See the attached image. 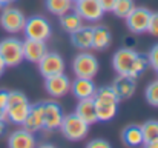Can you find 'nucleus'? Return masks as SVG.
Segmentation results:
<instances>
[{
  "label": "nucleus",
  "instance_id": "37",
  "mask_svg": "<svg viewBox=\"0 0 158 148\" xmlns=\"http://www.w3.org/2000/svg\"><path fill=\"white\" fill-rule=\"evenodd\" d=\"M0 120H6V110L0 106Z\"/></svg>",
  "mask_w": 158,
  "mask_h": 148
},
{
  "label": "nucleus",
  "instance_id": "15",
  "mask_svg": "<svg viewBox=\"0 0 158 148\" xmlns=\"http://www.w3.org/2000/svg\"><path fill=\"white\" fill-rule=\"evenodd\" d=\"M112 90L115 91L117 97L120 100L131 99L135 94V90H137V79L131 77L127 74H118V77L112 83Z\"/></svg>",
  "mask_w": 158,
  "mask_h": 148
},
{
  "label": "nucleus",
  "instance_id": "16",
  "mask_svg": "<svg viewBox=\"0 0 158 148\" xmlns=\"http://www.w3.org/2000/svg\"><path fill=\"white\" fill-rule=\"evenodd\" d=\"M22 127L31 133H37V131L43 130V102L31 103L29 111H28Z\"/></svg>",
  "mask_w": 158,
  "mask_h": 148
},
{
  "label": "nucleus",
  "instance_id": "26",
  "mask_svg": "<svg viewBox=\"0 0 158 148\" xmlns=\"http://www.w3.org/2000/svg\"><path fill=\"white\" fill-rule=\"evenodd\" d=\"M149 66V62H148V56H141V54H138L137 57H135V60H134V63L131 65V70H129V73H127V76H131V77H138L141 73H144L146 71V68Z\"/></svg>",
  "mask_w": 158,
  "mask_h": 148
},
{
  "label": "nucleus",
  "instance_id": "8",
  "mask_svg": "<svg viewBox=\"0 0 158 148\" xmlns=\"http://www.w3.org/2000/svg\"><path fill=\"white\" fill-rule=\"evenodd\" d=\"M151 9L146 6H135L127 16H126V25L127 29L134 34H143L148 31L149 19H151Z\"/></svg>",
  "mask_w": 158,
  "mask_h": 148
},
{
  "label": "nucleus",
  "instance_id": "7",
  "mask_svg": "<svg viewBox=\"0 0 158 148\" xmlns=\"http://www.w3.org/2000/svg\"><path fill=\"white\" fill-rule=\"evenodd\" d=\"M25 22H26L25 14L19 8H14L11 5L5 6L0 14V26L6 33H11V34H17V33L23 31Z\"/></svg>",
  "mask_w": 158,
  "mask_h": 148
},
{
  "label": "nucleus",
  "instance_id": "1",
  "mask_svg": "<svg viewBox=\"0 0 158 148\" xmlns=\"http://www.w3.org/2000/svg\"><path fill=\"white\" fill-rule=\"evenodd\" d=\"M94 103H95L98 122H109L117 114L120 99L117 97L112 87H102L94 94Z\"/></svg>",
  "mask_w": 158,
  "mask_h": 148
},
{
  "label": "nucleus",
  "instance_id": "5",
  "mask_svg": "<svg viewBox=\"0 0 158 148\" xmlns=\"http://www.w3.org/2000/svg\"><path fill=\"white\" fill-rule=\"evenodd\" d=\"M23 33H25V37H28V39L46 42L52 34V28H51V23L45 17L32 16V17L26 19L25 26H23Z\"/></svg>",
  "mask_w": 158,
  "mask_h": 148
},
{
  "label": "nucleus",
  "instance_id": "33",
  "mask_svg": "<svg viewBox=\"0 0 158 148\" xmlns=\"http://www.w3.org/2000/svg\"><path fill=\"white\" fill-rule=\"evenodd\" d=\"M6 103H8V91L0 90V106L6 110Z\"/></svg>",
  "mask_w": 158,
  "mask_h": 148
},
{
  "label": "nucleus",
  "instance_id": "22",
  "mask_svg": "<svg viewBox=\"0 0 158 148\" xmlns=\"http://www.w3.org/2000/svg\"><path fill=\"white\" fill-rule=\"evenodd\" d=\"M123 144L127 147H141L143 145V133L140 125H127L121 131Z\"/></svg>",
  "mask_w": 158,
  "mask_h": 148
},
{
  "label": "nucleus",
  "instance_id": "40",
  "mask_svg": "<svg viewBox=\"0 0 158 148\" xmlns=\"http://www.w3.org/2000/svg\"><path fill=\"white\" fill-rule=\"evenodd\" d=\"M2 74H3V73H2V71H0V77H2Z\"/></svg>",
  "mask_w": 158,
  "mask_h": 148
},
{
  "label": "nucleus",
  "instance_id": "38",
  "mask_svg": "<svg viewBox=\"0 0 158 148\" xmlns=\"http://www.w3.org/2000/svg\"><path fill=\"white\" fill-rule=\"evenodd\" d=\"M5 68H6V65H5V60H3V57L0 56V71L3 73V71H5Z\"/></svg>",
  "mask_w": 158,
  "mask_h": 148
},
{
  "label": "nucleus",
  "instance_id": "24",
  "mask_svg": "<svg viewBox=\"0 0 158 148\" xmlns=\"http://www.w3.org/2000/svg\"><path fill=\"white\" fill-rule=\"evenodd\" d=\"M72 0H45L46 9L54 16H61L72 9Z\"/></svg>",
  "mask_w": 158,
  "mask_h": 148
},
{
  "label": "nucleus",
  "instance_id": "30",
  "mask_svg": "<svg viewBox=\"0 0 158 148\" xmlns=\"http://www.w3.org/2000/svg\"><path fill=\"white\" fill-rule=\"evenodd\" d=\"M148 62H149V65L158 73V43H155V45L151 48L149 54H148Z\"/></svg>",
  "mask_w": 158,
  "mask_h": 148
},
{
  "label": "nucleus",
  "instance_id": "4",
  "mask_svg": "<svg viewBox=\"0 0 158 148\" xmlns=\"http://www.w3.org/2000/svg\"><path fill=\"white\" fill-rule=\"evenodd\" d=\"M98 60L91 52H80L72 60V71L75 77H85V79H94L98 73Z\"/></svg>",
  "mask_w": 158,
  "mask_h": 148
},
{
  "label": "nucleus",
  "instance_id": "32",
  "mask_svg": "<svg viewBox=\"0 0 158 148\" xmlns=\"http://www.w3.org/2000/svg\"><path fill=\"white\" fill-rule=\"evenodd\" d=\"M115 2H117V0H98V3L102 5V8H103L105 12H112Z\"/></svg>",
  "mask_w": 158,
  "mask_h": 148
},
{
  "label": "nucleus",
  "instance_id": "19",
  "mask_svg": "<svg viewBox=\"0 0 158 148\" xmlns=\"http://www.w3.org/2000/svg\"><path fill=\"white\" fill-rule=\"evenodd\" d=\"M71 43L80 51H88L92 48V26L81 25L78 29L71 33Z\"/></svg>",
  "mask_w": 158,
  "mask_h": 148
},
{
  "label": "nucleus",
  "instance_id": "10",
  "mask_svg": "<svg viewBox=\"0 0 158 148\" xmlns=\"http://www.w3.org/2000/svg\"><path fill=\"white\" fill-rule=\"evenodd\" d=\"M37 66H39V71L43 77L64 73V60L58 52H46L37 62Z\"/></svg>",
  "mask_w": 158,
  "mask_h": 148
},
{
  "label": "nucleus",
  "instance_id": "34",
  "mask_svg": "<svg viewBox=\"0 0 158 148\" xmlns=\"http://www.w3.org/2000/svg\"><path fill=\"white\" fill-rule=\"evenodd\" d=\"M144 147H148V148H158V137L152 139V141H149L148 144H144Z\"/></svg>",
  "mask_w": 158,
  "mask_h": 148
},
{
  "label": "nucleus",
  "instance_id": "12",
  "mask_svg": "<svg viewBox=\"0 0 158 148\" xmlns=\"http://www.w3.org/2000/svg\"><path fill=\"white\" fill-rule=\"evenodd\" d=\"M45 88H46L49 96H52L55 99L63 97L71 90V80L64 73L49 76V77H45Z\"/></svg>",
  "mask_w": 158,
  "mask_h": 148
},
{
  "label": "nucleus",
  "instance_id": "9",
  "mask_svg": "<svg viewBox=\"0 0 158 148\" xmlns=\"http://www.w3.org/2000/svg\"><path fill=\"white\" fill-rule=\"evenodd\" d=\"M63 108L60 103L46 100L43 102V130L46 131H54L60 128V123L63 120Z\"/></svg>",
  "mask_w": 158,
  "mask_h": 148
},
{
  "label": "nucleus",
  "instance_id": "27",
  "mask_svg": "<svg viewBox=\"0 0 158 148\" xmlns=\"http://www.w3.org/2000/svg\"><path fill=\"white\" fill-rule=\"evenodd\" d=\"M140 127H141V133H143V145L158 137V120H148Z\"/></svg>",
  "mask_w": 158,
  "mask_h": 148
},
{
  "label": "nucleus",
  "instance_id": "31",
  "mask_svg": "<svg viewBox=\"0 0 158 148\" xmlns=\"http://www.w3.org/2000/svg\"><path fill=\"white\" fill-rule=\"evenodd\" d=\"M88 148H109L110 147V142H107L106 139H94L91 142L86 144Z\"/></svg>",
  "mask_w": 158,
  "mask_h": 148
},
{
  "label": "nucleus",
  "instance_id": "18",
  "mask_svg": "<svg viewBox=\"0 0 158 148\" xmlns=\"http://www.w3.org/2000/svg\"><path fill=\"white\" fill-rule=\"evenodd\" d=\"M8 147L11 148H32L35 147L34 133L28 131L26 128L15 130L8 137Z\"/></svg>",
  "mask_w": 158,
  "mask_h": 148
},
{
  "label": "nucleus",
  "instance_id": "41",
  "mask_svg": "<svg viewBox=\"0 0 158 148\" xmlns=\"http://www.w3.org/2000/svg\"><path fill=\"white\" fill-rule=\"evenodd\" d=\"M72 2H77V0H72Z\"/></svg>",
  "mask_w": 158,
  "mask_h": 148
},
{
  "label": "nucleus",
  "instance_id": "36",
  "mask_svg": "<svg viewBox=\"0 0 158 148\" xmlns=\"http://www.w3.org/2000/svg\"><path fill=\"white\" fill-rule=\"evenodd\" d=\"M5 130H6V120H0V136L5 133Z\"/></svg>",
  "mask_w": 158,
  "mask_h": 148
},
{
  "label": "nucleus",
  "instance_id": "17",
  "mask_svg": "<svg viewBox=\"0 0 158 148\" xmlns=\"http://www.w3.org/2000/svg\"><path fill=\"white\" fill-rule=\"evenodd\" d=\"M75 99H89L94 97L97 87L92 79H85V77H77L74 82H71V90H69Z\"/></svg>",
  "mask_w": 158,
  "mask_h": 148
},
{
  "label": "nucleus",
  "instance_id": "3",
  "mask_svg": "<svg viewBox=\"0 0 158 148\" xmlns=\"http://www.w3.org/2000/svg\"><path fill=\"white\" fill-rule=\"evenodd\" d=\"M58 130L61 131V134L68 141L77 142V141H81V139H85L88 136L89 125L81 117H78L75 113H71V114H64L63 116V120H61Z\"/></svg>",
  "mask_w": 158,
  "mask_h": 148
},
{
  "label": "nucleus",
  "instance_id": "2",
  "mask_svg": "<svg viewBox=\"0 0 158 148\" xmlns=\"http://www.w3.org/2000/svg\"><path fill=\"white\" fill-rule=\"evenodd\" d=\"M29 100L22 91H8V103H6V120L15 125H22L28 111H29Z\"/></svg>",
  "mask_w": 158,
  "mask_h": 148
},
{
  "label": "nucleus",
  "instance_id": "35",
  "mask_svg": "<svg viewBox=\"0 0 158 148\" xmlns=\"http://www.w3.org/2000/svg\"><path fill=\"white\" fill-rule=\"evenodd\" d=\"M14 2H17V0H0V8H5V6H9V5H12Z\"/></svg>",
  "mask_w": 158,
  "mask_h": 148
},
{
  "label": "nucleus",
  "instance_id": "20",
  "mask_svg": "<svg viewBox=\"0 0 158 148\" xmlns=\"http://www.w3.org/2000/svg\"><path fill=\"white\" fill-rule=\"evenodd\" d=\"M75 114L78 117H81L88 125H92L95 122H98L97 119V110H95V103H94V97L89 99H80L75 108Z\"/></svg>",
  "mask_w": 158,
  "mask_h": 148
},
{
  "label": "nucleus",
  "instance_id": "28",
  "mask_svg": "<svg viewBox=\"0 0 158 148\" xmlns=\"http://www.w3.org/2000/svg\"><path fill=\"white\" fill-rule=\"evenodd\" d=\"M144 96H146V100H148L149 105L158 108V79L154 80V82H151V83L146 87Z\"/></svg>",
  "mask_w": 158,
  "mask_h": 148
},
{
  "label": "nucleus",
  "instance_id": "39",
  "mask_svg": "<svg viewBox=\"0 0 158 148\" xmlns=\"http://www.w3.org/2000/svg\"><path fill=\"white\" fill-rule=\"evenodd\" d=\"M40 147H54L52 144H48V142H43V144H40Z\"/></svg>",
  "mask_w": 158,
  "mask_h": 148
},
{
  "label": "nucleus",
  "instance_id": "6",
  "mask_svg": "<svg viewBox=\"0 0 158 148\" xmlns=\"http://www.w3.org/2000/svg\"><path fill=\"white\" fill-rule=\"evenodd\" d=\"M0 56L5 60L6 66H17L23 62L22 40L17 37H6L0 40Z\"/></svg>",
  "mask_w": 158,
  "mask_h": 148
},
{
  "label": "nucleus",
  "instance_id": "23",
  "mask_svg": "<svg viewBox=\"0 0 158 148\" xmlns=\"http://www.w3.org/2000/svg\"><path fill=\"white\" fill-rule=\"evenodd\" d=\"M58 17H60V26H61V29L64 33H69V34L74 33L75 29H78L83 25V19L75 11H71V9L68 12L58 16Z\"/></svg>",
  "mask_w": 158,
  "mask_h": 148
},
{
  "label": "nucleus",
  "instance_id": "14",
  "mask_svg": "<svg viewBox=\"0 0 158 148\" xmlns=\"http://www.w3.org/2000/svg\"><path fill=\"white\" fill-rule=\"evenodd\" d=\"M138 52L132 48H120L112 57V66L117 74H127Z\"/></svg>",
  "mask_w": 158,
  "mask_h": 148
},
{
  "label": "nucleus",
  "instance_id": "11",
  "mask_svg": "<svg viewBox=\"0 0 158 148\" xmlns=\"http://www.w3.org/2000/svg\"><path fill=\"white\" fill-rule=\"evenodd\" d=\"M74 11L88 22H98L102 20L105 11L102 8V5L98 3V0H77L74 2Z\"/></svg>",
  "mask_w": 158,
  "mask_h": 148
},
{
  "label": "nucleus",
  "instance_id": "29",
  "mask_svg": "<svg viewBox=\"0 0 158 148\" xmlns=\"http://www.w3.org/2000/svg\"><path fill=\"white\" fill-rule=\"evenodd\" d=\"M146 33H149L154 37H158V12H151V19H149Z\"/></svg>",
  "mask_w": 158,
  "mask_h": 148
},
{
  "label": "nucleus",
  "instance_id": "25",
  "mask_svg": "<svg viewBox=\"0 0 158 148\" xmlns=\"http://www.w3.org/2000/svg\"><path fill=\"white\" fill-rule=\"evenodd\" d=\"M135 8L134 0H117L112 9V14L120 19H126V16Z\"/></svg>",
  "mask_w": 158,
  "mask_h": 148
},
{
  "label": "nucleus",
  "instance_id": "13",
  "mask_svg": "<svg viewBox=\"0 0 158 148\" xmlns=\"http://www.w3.org/2000/svg\"><path fill=\"white\" fill-rule=\"evenodd\" d=\"M22 48H23V60H28L31 63H37L48 52L46 42L28 39V37H25V40H22Z\"/></svg>",
  "mask_w": 158,
  "mask_h": 148
},
{
  "label": "nucleus",
  "instance_id": "21",
  "mask_svg": "<svg viewBox=\"0 0 158 148\" xmlns=\"http://www.w3.org/2000/svg\"><path fill=\"white\" fill-rule=\"evenodd\" d=\"M112 43V33L106 26H92V48L95 51H105Z\"/></svg>",
  "mask_w": 158,
  "mask_h": 148
}]
</instances>
